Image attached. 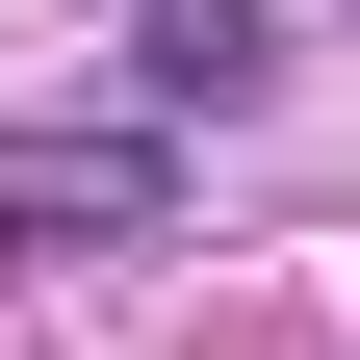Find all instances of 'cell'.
I'll use <instances>...</instances> for the list:
<instances>
[{"instance_id":"obj_1","label":"cell","mask_w":360,"mask_h":360,"mask_svg":"<svg viewBox=\"0 0 360 360\" xmlns=\"http://www.w3.org/2000/svg\"><path fill=\"white\" fill-rule=\"evenodd\" d=\"M129 232H180V155L155 129H0V257H129Z\"/></svg>"},{"instance_id":"obj_2","label":"cell","mask_w":360,"mask_h":360,"mask_svg":"<svg viewBox=\"0 0 360 360\" xmlns=\"http://www.w3.org/2000/svg\"><path fill=\"white\" fill-rule=\"evenodd\" d=\"M257 77H283V26H257V0H129V129H206V103H257Z\"/></svg>"}]
</instances>
